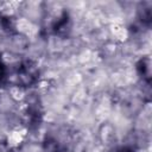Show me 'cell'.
<instances>
[{
    "label": "cell",
    "mask_w": 152,
    "mask_h": 152,
    "mask_svg": "<svg viewBox=\"0 0 152 152\" xmlns=\"http://www.w3.org/2000/svg\"><path fill=\"white\" fill-rule=\"evenodd\" d=\"M72 137L68 128H58L50 132L43 140V148L45 152H68L71 147Z\"/></svg>",
    "instance_id": "cell-1"
},
{
    "label": "cell",
    "mask_w": 152,
    "mask_h": 152,
    "mask_svg": "<svg viewBox=\"0 0 152 152\" xmlns=\"http://www.w3.org/2000/svg\"><path fill=\"white\" fill-rule=\"evenodd\" d=\"M39 75L40 72L38 65L31 59L21 61L17 66L15 76H17V82L20 87L30 88L34 86L39 80Z\"/></svg>",
    "instance_id": "cell-2"
},
{
    "label": "cell",
    "mask_w": 152,
    "mask_h": 152,
    "mask_svg": "<svg viewBox=\"0 0 152 152\" xmlns=\"http://www.w3.org/2000/svg\"><path fill=\"white\" fill-rule=\"evenodd\" d=\"M43 116H44L43 107L36 100L26 106L23 113V122L28 129H37L43 122Z\"/></svg>",
    "instance_id": "cell-3"
},
{
    "label": "cell",
    "mask_w": 152,
    "mask_h": 152,
    "mask_svg": "<svg viewBox=\"0 0 152 152\" xmlns=\"http://www.w3.org/2000/svg\"><path fill=\"white\" fill-rule=\"evenodd\" d=\"M51 31L55 36H58L62 38H65L69 36L71 31V19L66 11L62 12V14L52 23Z\"/></svg>",
    "instance_id": "cell-4"
},
{
    "label": "cell",
    "mask_w": 152,
    "mask_h": 152,
    "mask_svg": "<svg viewBox=\"0 0 152 152\" xmlns=\"http://www.w3.org/2000/svg\"><path fill=\"white\" fill-rule=\"evenodd\" d=\"M138 19L145 26H150L152 23V7L150 2H142L138 7Z\"/></svg>",
    "instance_id": "cell-5"
},
{
    "label": "cell",
    "mask_w": 152,
    "mask_h": 152,
    "mask_svg": "<svg viewBox=\"0 0 152 152\" xmlns=\"http://www.w3.org/2000/svg\"><path fill=\"white\" fill-rule=\"evenodd\" d=\"M151 62L148 57H144L141 58L138 63H137V72L139 74L140 77H142V80L150 84L151 82Z\"/></svg>",
    "instance_id": "cell-6"
},
{
    "label": "cell",
    "mask_w": 152,
    "mask_h": 152,
    "mask_svg": "<svg viewBox=\"0 0 152 152\" xmlns=\"http://www.w3.org/2000/svg\"><path fill=\"white\" fill-rule=\"evenodd\" d=\"M0 26L2 27V30L10 34L15 33L17 32V24L13 17L7 15V14H0Z\"/></svg>",
    "instance_id": "cell-7"
},
{
    "label": "cell",
    "mask_w": 152,
    "mask_h": 152,
    "mask_svg": "<svg viewBox=\"0 0 152 152\" xmlns=\"http://www.w3.org/2000/svg\"><path fill=\"white\" fill-rule=\"evenodd\" d=\"M7 80H8V70H7V66L0 59V88L4 87L7 83Z\"/></svg>",
    "instance_id": "cell-8"
},
{
    "label": "cell",
    "mask_w": 152,
    "mask_h": 152,
    "mask_svg": "<svg viewBox=\"0 0 152 152\" xmlns=\"http://www.w3.org/2000/svg\"><path fill=\"white\" fill-rule=\"evenodd\" d=\"M115 152H137V150H135V147H133V146L125 145V146L119 147V148H118Z\"/></svg>",
    "instance_id": "cell-9"
},
{
    "label": "cell",
    "mask_w": 152,
    "mask_h": 152,
    "mask_svg": "<svg viewBox=\"0 0 152 152\" xmlns=\"http://www.w3.org/2000/svg\"><path fill=\"white\" fill-rule=\"evenodd\" d=\"M0 152H10V147L5 141H0Z\"/></svg>",
    "instance_id": "cell-10"
}]
</instances>
